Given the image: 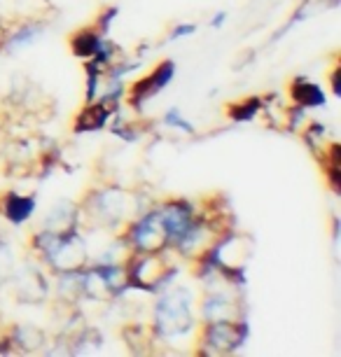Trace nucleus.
<instances>
[{"mask_svg": "<svg viewBox=\"0 0 341 357\" xmlns=\"http://www.w3.org/2000/svg\"><path fill=\"white\" fill-rule=\"evenodd\" d=\"M192 294L187 289H176L157 304V329L164 336H183L192 329Z\"/></svg>", "mask_w": 341, "mask_h": 357, "instance_id": "nucleus-1", "label": "nucleus"}, {"mask_svg": "<svg viewBox=\"0 0 341 357\" xmlns=\"http://www.w3.org/2000/svg\"><path fill=\"white\" fill-rule=\"evenodd\" d=\"M209 346H213L220 353H229V350L238 348L241 343L248 336V327L241 325V322H232V320H222V322H211L209 325Z\"/></svg>", "mask_w": 341, "mask_h": 357, "instance_id": "nucleus-2", "label": "nucleus"}, {"mask_svg": "<svg viewBox=\"0 0 341 357\" xmlns=\"http://www.w3.org/2000/svg\"><path fill=\"white\" fill-rule=\"evenodd\" d=\"M133 245L140 248L143 252H155V250H162L164 243L169 241V236L164 231V225L159 220V213L155 215H148L145 220H140L136 227H133Z\"/></svg>", "mask_w": 341, "mask_h": 357, "instance_id": "nucleus-3", "label": "nucleus"}, {"mask_svg": "<svg viewBox=\"0 0 341 357\" xmlns=\"http://www.w3.org/2000/svg\"><path fill=\"white\" fill-rule=\"evenodd\" d=\"M159 220H162L164 231H166V236H169V241H176V243L183 241V236L190 231L192 225H194L190 208H187L185 204L166 206L164 211L159 213Z\"/></svg>", "mask_w": 341, "mask_h": 357, "instance_id": "nucleus-4", "label": "nucleus"}, {"mask_svg": "<svg viewBox=\"0 0 341 357\" xmlns=\"http://www.w3.org/2000/svg\"><path fill=\"white\" fill-rule=\"evenodd\" d=\"M173 63L171 61H166L162 68H157L152 75L148 77V79H143V82H138L136 86H133V103L136 100H140V98H148V96H152L155 91H159L162 86H166V82L171 79V75H173Z\"/></svg>", "mask_w": 341, "mask_h": 357, "instance_id": "nucleus-5", "label": "nucleus"}, {"mask_svg": "<svg viewBox=\"0 0 341 357\" xmlns=\"http://www.w3.org/2000/svg\"><path fill=\"white\" fill-rule=\"evenodd\" d=\"M292 98L302 105H323L325 103V93L318 84L306 82V79H297L292 84Z\"/></svg>", "mask_w": 341, "mask_h": 357, "instance_id": "nucleus-6", "label": "nucleus"}, {"mask_svg": "<svg viewBox=\"0 0 341 357\" xmlns=\"http://www.w3.org/2000/svg\"><path fill=\"white\" fill-rule=\"evenodd\" d=\"M33 208H36V201L29 197H19V194H12V197H8V201H5V215H8L12 222L29 220Z\"/></svg>", "mask_w": 341, "mask_h": 357, "instance_id": "nucleus-7", "label": "nucleus"}, {"mask_svg": "<svg viewBox=\"0 0 341 357\" xmlns=\"http://www.w3.org/2000/svg\"><path fill=\"white\" fill-rule=\"evenodd\" d=\"M206 320L209 322H222V320H232V301L227 296H211L204 306Z\"/></svg>", "mask_w": 341, "mask_h": 357, "instance_id": "nucleus-8", "label": "nucleus"}, {"mask_svg": "<svg viewBox=\"0 0 341 357\" xmlns=\"http://www.w3.org/2000/svg\"><path fill=\"white\" fill-rule=\"evenodd\" d=\"M105 117H108V110L103 105H93L86 112L79 114V122H77V131H93V129H101Z\"/></svg>", "mask_w": 341, "mask_h": 357, "instance_id": "nucleus-9", "label": "nucleus"}, {"mask_svg": "<svg viewBox=\"0 0 341 357\" xmlns=\"http://www.w3.org/2000/svg\"><path fill=\"white\" fill-rule=\"evenodd\" d=\"M73 50H75L77 56H91V54L101 52V38L93 36V33H79V36L73 40Z\"/></svg>", "mask_w": 341, "mask_h": 357, "instance_id": "nucleus-10", "label": "nucleus"}, {"mask_svg": "<svg viewBox=\"0 0 341 357\" xmlns=\"http://www.w3.org/2000/svg\"><path fill=\"white\" fill-rule=\"evenodd\" d=\"M40 33H43V29H31V26H26V29H22L15 38L10 40V47H12V50H17V47L29 45L31 40H36L40 36Z\"/></svg>", "mask_w": 341, "mask_h": 357, "instance_id": "nucleus-11", "label": "nucleus"}, {"mask_svg": "<svg viewBox=\"0 0 341 357\" xmlns=\"http://www.w3.org/2000/svg\"><path fill=\"white\" fill-rule=\"evenodd\" d=\"M257 112V98H250V105L243 103L241 105V110H234V119H238V122H245V119H250L252 114Z\"/></svg>", "mask_w": 341, "mask_h": 357, "instance_id": "nucleus-12", "label": "nucleus"}, {"mask_svg": "<svg viewBox=\"0 0 341 357\" xmlns=\"http://www.w3.org/2000/svg\"><path fill=\"white\" fill-rule=\"evenodd\" d=\"M12 266V255L8 250V245L0 243V280L8 275V268Z\"/></svg>", "mask_w": 341, "mask_h": 357, "instance_id": "nucleus-13", "label": "nucleus"}, {"mask_svg": "<svg viewBox=\"0 0 341 357\" xmlns=\"http://www.w3.org/2000/svg\"><path fill=\"white\" fill-rule=\"evenodd\" d=\"M166 122H169V124H176V126H180V129H185V131H190V133H192V126H190V124H185L176 112H169V119H166Z\"/></svg>", "mask_w": 341, "mask_h": 357, "instance_id": "nucleus-14", "label": "nucleus"}, {"mask_svg": "<svg viewBox=\"0 0 341 357\" xmlns=\"http://www.w3.org/2000/svg\"><path fill=\"white\" fill-rule=\"evenodd\" d=\"M190 33H194V26L192 24H183L180 29L173 31V38H180V36H190Z\"/></svg>", "mask_w": 341, "mask_h": 357, "instance_id": "nucleus-15", "label": "nucleus"}]
</instances>
